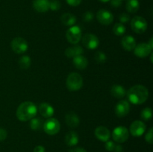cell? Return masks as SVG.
<instances>
[{
    "label": "cell",
    "mask_w": 153,
    "mask_h": 152,
    "mask_svg": "<svg viewBox=\"0 0 153 152\" xmlns=\"http://www.w3.org/2000/svg\"><path fill=\"white\" fill-rule=\"evenodd\" d=\"M140 117L143 120L149 121L152 117V110L150 107H146L140 112Z\"/></svg>",
    "instance_id": "obj_28"
},
{
    "label": "cell",
    "mask_w": 153,
    "mask_h": 152,
    "mask_svg": "<svg viewBox=\"0 0 153 152\" xmlns=\"http://www.w3.org/2000/svg\"><path fill=\"white\" fill-rule=\"evenodd\" d=\"M96 137L102 142H107L111 138V132L107 128L104 126L97 127L94 131Z\"/></svg>",
    "instance_id": "obj_14"
},
{
    "label": "cell",
    "mask_w": 153,
    "mask_h": 152,
    "mask_svg": "<svg viewBox=\"0 0 153 152\" xmlns=\"http://www.w3.org/2000/svg\"><path fill=\"white\" fill-rule=\"evenodd\" d=\"M111 94L117 98H122L126 95V91L121 85L115 84L111 88Z\"/></svg>",
    "instance_id": "obj_22"
},
{
    "label": "cell",
    "mask_w": 153,
    "mask_h": 152,
    "mask_svg": "<svg viewBox=\"0 0 153 152\" xmlns=\"http://www.w3.org/2000/svg\"><path fill=\"white\" fill-rule=\"evenodd\" d=\"M61 2L59 0H51L49 2V9L53 11H57L61 8Z\"/></svg>",
    "instance_id": "obj_30"
},
{
    "label": "cell",
    "mask_w": 153,
    "mask_h": 152,
    "mask_svg": "<svg viewBox=\"0 0 153 152\" xmlns=\"http://www.w3.org/2000/svg\"><path fill=\"white\" fill-rule=\"evenodd\" d=\"M7 131H6L4 129H3V128H0V142L5 139L7 138Z\"/></svg>",
    "instance_id": "obj_36"
},
{
    "label": "cell",
    "mask_w": 153,
    "mask_h": 152,
    "mask_svg": "<svg viewBox=\"0 0 153 152\" xmlns=\"http://www.w3.org/2000/svg\"><path fill=\"white\" fill-rule=\"evenodd\" d=\"M126 7L127 11L131 13H134L140 8V3L138 0H128Z\"/></svg>",
    "instance_id": "obj_24"
},
{
    "label": "cell",
    "mask_w": 153,
    "mask_h": 152,
    "mask_svg": "<svg viewBox=\"0 0 153 152\" xmlns=\"http://www.w3.org/2000/svg\"><path fill=\"white\" fill-rule=\"evenodd\" d=\"M150 60H151V62L152 63V58H153V55H152V52H151V54H150Z\"/></svg>",
    "instance_id": "obj_43"
},
{
    "label": "cell",
    "mask_w": 153,
    "mask_h": 152,
    "mask_svg": "<svg viewBox=\"0 0 153 152\" xmlns=\"http://www.w3.org/2000/svg\"><path fill=\"white\" fill-rule=\"evenodd\" d=\"M123 148L120 145H115L114 148L113 152H123Z\"/></svg>",
    "instance_id": "obj_38"
},
{
    "label": "cell",
    "mask_w": 153,
    "mask_h": 152,
    "mask_svg": "<svg viewBox=\"0 0 153 152\" xmlns=\"http://www.w3.org/2000/svg\"><path fill=\"white\" fill-rule=\"evenodd\" d=\"M66 84L69 90L78 91L83 86V78L79 73L72 72L67 77Z\"/></svg>",
    "instance_id": "obj_3"
},
{
    "label": "cell",
    "mask_w": 153,
    "mask_h": 152,
    "mask_svg": "<svg viewBox=\"0 0 153 152\" xmlns=\"http://www.w3.org/2000/svg\"><path fill=\"white\" fill-rule=\"evenodd\" d=\"M146 125L141 121H134L130 126V133L133 137H139L144 134L146 131Z\"/></svg>",
    "instance_id": "obj_12"
},
{
    "label": "cell",
    "mask_w": 153,
    "mask_h": 152,
    "mask_svg": "<svg viewBox=\"0 0 153 152\" xmlns=\"http://www.w3.org/2000/svg\"><path fill=\"white\" fill-rule=\"evenodd\" d=\"M65 55L69 58H73L79 55H82L84 53V49L79 45L75 44L74 46L68 47L65 50Z\"/></svg>",
    "instance_id": "obj_18"
},
{
    "label": "cell",
    "mask_w": 153,
    "mask_h": 152,
    "mask_svg": "<svg viewBox=\"0 0 153 152\" xmlns=\"http://www.w3.org/2000/svg\"><path fill=\"white\" fill-rule=\"evenodd\" d=\"M70 152H87L85 150L84 148L80 147H77V148H74L71 149L70 151Z\"/></svg>",
    "instance_id": "obj_40"
},
{
    "label": "cell",
    "mask_w": 153,
    "mask_h": 152,
    "mask_svg": "<svg viewBox=\"0 0 153 152\" xmlns=\"http://www.w3.org/2000/svg\"><path fill=\"white\" fill-rule=\"evenodd\" d=\"M18 64H19V66L21 69L26 70L31 66V60L29 56H28V55H24V56L21 57L19 58V61H18Z\"/></svg>",
    "instance_id": "obj_25"
},
{
    "label": "cell",
    "mask_w": 153,
    "mask_h": 152,
    "mask_svg": "<svg viewBox=\"0 0 153 152\" xmlns=\"http://www.w3.org/2000/svg\"><path fill=\"white\" fill-rule=\"evenodd\" d=\"M100 1H102V2H108V1H110L111 0H99Z\"/></svg>",
    "instance_id": "obj_42"
},
{
    "label": "cell",
    "mask_w": 153,
    "mask_h": 152,
    "mask_svg": "<svg viewBox=\"0 0 153 152\" xmlns=\"http://www.w3.org/2000/svg\"><path fill=\"white\" fill-rule=\"evenodd\" d=\"M11 49L15 53L22 54L28 50V45L26 40L22 37H15L10 43Z\"/></svg>",
    "instance_id": "obj_8"
},
{
    "label": "cell",
    "mask_w": 153,
    "mask_h": 152,
    "mask_svg": "<svg viewBox=\"0 0 153 152\" xmlns=\"http://www.w3.org/2000/svg\"><path fill=\"white\" fill-rule=\"evenodd\" d=\"M121 45L125 50L131 52V51L134 50L136 46L135 39L132 36H125L123 37L122 40H121Z\"/></svg>",
    "instance_id": "obj_19"
},
{
    "label": "cell",
    "mask_w": 153,
    "mask_h": 152,
    "mask_svg": "<svg viewBox=\"0 0 153 152\" xmlns=\"http://www.w3.org/2000/svg\"><path fill=\"white\" fill-rule=\"evenodd\" d=\"M82 0H66L67 4L70 6H73V7H76V6H79L81 4Z\"/></svg>",
    "instance_id": "obj_35"
},
{
    "label": "cell",
    "mask_w": 153,
    "mask_h": 152,
    "mask_svg": "<svg viewBox=\"0 0 153 152\" xmlns=\"http://www.w3.org/2000/svg\"><path fill=\"white\" fill-rule=\"evenodd\" d=\"M34 152H45V148L42 145H37L34 148Z\"/></svg>",
    "instance_id": "obj_39"
},
{
    "label": "cell",
    "mask_w": 153,
    "mask_h": 152,
    "mask_svg": "<svg viewBox=\"0 0 153 152\" xmlns=\"http://www.w3.org/2000/svg\"><path fill=\"white\" fill-rule=\"evenodd\" d=\"M147 22L143 17L136 16L131 20V29L137 34H143L147 29Z\"/></svg>",
    "instance_id": "obj_4"
},
{
    "label": "cell",
    "mask_w": 153,
    "mask_h": 152,
    "mask_svg": "<svg viewBox=\"0 0 153 152\" xmlns=\"http://www.w3.org/2000/svg\"><path fill=\"white\" fill-rule=\"evenodd\" d=\"M152 49L149 46L147 43H140L135 46L134 49V54L138 58H146L152 52Z\"/></svg>",
    "instance_id": "obj_13"
},
{
    "label": "cell",
    "mask_w": 153,
    "mask_h": 152,
    "mask_svg": "<svg viewBox=\"0 0 153 152\" xmlns=\"http://www.w3.org/2000/svg\"><path fill=\"white\" fill-rule=\"evenodd\" d=\"M82 44L89 49H95L100 44L98 37L93 34H87L82 37Z\"/></svg>",
    "instance_id": "obj_10"
},
{
    "label": "cell",
    "mask_w": 153,
    "mask_h": 152,
    "mask_svg": "<svg viewBox=\"0 0 153 152\" xmlns=\"http://www.w3.org/2000/svg\"><path fill=\"white\" fill-rule=\"evenodd\" d=\"M97 20L102 25H108L112 23L114 20V16L110 11L105 9H101L97 13Z\"/></svg>",
    "instance_id": "obj_11"
},
{
    "label": "cell",
    "mask_w": 153,
    "mask_h": 152,
    "mask_svg": "<svg viewBox=\"0 0 153 152\" xmlns=\"http://www.w3.org/2000/svg\"><path fill=\"white\" fill-rule=\"evenodd\" d=\"M73 63L74 66L76 69L80 70H83L86 69V67L88 65V61L87 58L83 55H79L75 58H73Z\"/></svg>",
    "instance_id": "obj_21"
},
{
    "label": "cell",
    "mask_w": 153,
    "mask_h": 152,
    "mask_svg": "<svg viewBox=\"0 0 153 152\" xmlns=\"http://www.w3.org/2000/svg\"><path fill=\"white\" fill-rule=\"evenodd\" d=\"M145 140L146 142L149 143V144H152L153 143V129L150 128L147 133H146V136H145Z\"/></svg>",
    "instance_id": "obj_32"
},
{
    "label": "cell",
    "mask_w": 153,
    "mask_h": 152,
    "mask_svg": "<svg viewBox=\"0 0 153 152\" xmlns=\"http://www.w3.org/2000/svg\"><path fill=\"white\" fill-rule=\"evenodd\" d=\"M43 130L49 135H55L61 129V125L59 121L54 118H49L43 123Z\"/></svg>",
    "instance_id": "obj_5"
},
{
    "label": "cell",
    "mask_w": 153,
    "mask_h": 152,
    "mask_svg": "<svg viewBox=\"0 0 153 152\" xmlns=\"http://www.w3.org/2000/svg\"><path fill=\"white\" fill-rule=\"evenodd\" d=\"M94 15L91 11H86L83 14V19L85 22H89L94 19Z\"/></svg>",
    "instance_id": "obj_31"
},
{
    "label": "cell",
    "mask_w": 153,
    "mask_h": 152,
    "mask_svg": "<svg viewBox=\"0 0 153 152\" xmlns=\"http://www.w3.org/2000/svg\"><path fill=\"white\" fill-rule=\"evenodd\" d=\"M61 22L67 26H73L76 22V17L75 15L70 13H66L63 14L61 17Z\"/></svg>",
    "instance_id": "obj_23"
},
{
    "label": "cell",
    "mask_w": 153,
    "mask_h": 152,
    "mask_svg": "<svg viewBox=\"0 0 153 152\" xmlns=\"http://www.w3.org/2000/svg\"><path fill=\"white\" fill-rule=\"evenodd\" d=\"M115 145L116 144H115L113 141H110V140H108V141L105 142V149L108 151H113Z\"/></svg>",
    "instance_id": "obj_34"
},
{
    "label": "cell",
    "mask_w": 153,
    "mask_h": 152,
    "mask_svg": "<svg viewBox=\"0 0 153 152\" xmlns=\"http://www.w3.org/2000/svg\"><path fill=\"white\" fill-rule=\"evenodd\" d=\"M79 141V135L76 131H69L65 136V142L68 146L73 147L76 145Z\"/></svg>",
    "instance_id": "obj_20"
},
{
    "label": "cell",
    "mask_w": 153,
    "mask_h": 152,
    "mask_svg": "<svg viewBox=\"0 0 153 152\" xmlns=\"http://www.w3.org/2000/svg\"><path fill=\"white\" fill-rule=\"evenodd\" d=\"M127 98L134 104H141L146 102L149 97L147 88L143 85H135L128 89L126 93Z\"/></svg>",
    "instance_id": "obj_1"
},
{
    "label": "cell",
    "mask_w": 153,
    "mask_h": 152,
    "mask_svg": "<svg viewBox=\"0 0 153 152\" xmlns=\"http://www.w3.org/2000/svg\"><path fill=\"white\" fill-rule=\"evenodd\" d=\"M94 59L97 61V63L102 64L104 63L106 61V60H107V56H106L105 54L103 53L102 52H96L95 55H94Z\"/></svg>",
    "instance_id": "obj_29"
},
{
    "label": "cell",
    "mask_w": 153,
    "mask_h": 152,
    "mask_svg": "<svg viewBox=\"0 0 153 152\" xmlns=\"http://www.w3.org/2000/svg\"><path fill=\"white\" fill-rule=\"evenodd\" d=\"M129 137L128 130L124 126L117 127L112 132V138L117 143H123L127 141Z\"/></svg>",
    "instance_id": "obj_6"
},
{
    "label": "cell",
    "mask_w": 153,
    "mask_h": 152,
    "mask_svg": "<svg viewBox=\"0 0 153 152\" xmlns=\"http://www.w3.org/2000/svg\"><path fill=\"white\" fill-rule=\"evenodd\" d=\"M38 111L43 117L49 119L54 114V108L48 103H42L38 107Z\"/></svg>",
    "instance_id": "obj_16"
},
{
    "label": "cell",
    "mask_w": 153,
    "mask_h": 152,
    "mask_svg": "<svg viewBox=\"0 0 153 152\" xmlns=\"http://www.w3.org/2000/svg\"><path fill=\"white\" fill-rule=\"evenodd\" d=\"M147 44L149 45V46L151 48V49H153V38L152 37L150 39V40H149V42L147 43Z\"/></svg>",
    "instance_id": "obj_41"
},
{
    "label": "cell",
    "mask_w": 153,
    "mask_h": 152,
    "mask_svg": "<svg viewBox=\"0 0 153 152\" xmlns=\"http://www.w3.org/2000/svg\"><path fill=\"white\" fill-rule=\"evenodd\" d=\"M119 19H120V23H122V24L127 23V22H129L130 16L128 13H123L120 15Z\"/></svg>",
    "instance_id": "obj_33"
},
{
    "label": "cell",
    "mask_w": 153,
    "mask_h": 152,
    "mask_svg": "<svg viewBox=\"0 0 153 152\" xmlns=\"http://www.w3.org/2000/svg\"><path fill=\"white\" fill-rule=\"evenodd\" d=\"M43 126V122L42 119H39V118L34 117L33 119H31V122H30V128L33 131H39L41 129L42 127Z\"/></svg>",
    "instance_id": "obj_26"
},
{
    "label": "cell",
    "mask_w": 153,
    "mask_h": 152,
    "mask_svg": "<svg viewBox=\"0 0 153 152\" xmlns=\"http://www.w3.org/2000/svg\"><path fill=\"white\" fill-rule=\"evenodd\" d=\"M65 121L67 125L72 128H77L80 123V119L78 115L74 112H69L65 116Z\"/></svg>",
    "instance_id": "obj_17"
},
{
    "label": "cell",
    "mask_w": 153,
    "mask_h": 152,
    "mask_svg": "<svg viewBox=\"0 0 153 152\" xmlns=\"http://www.w3.org/2000/svg\"><path fill=\"white\" fill-rule=\"evenodd\" d=\"M113 32L117 36H122L126 33V27L122 23H116L113 27Z\"/></svg>",
    "instance_id": "obj_27"
},
{
    "label": "cell",
    "mask_w": 153,
    "mask_h": 152,
    "mask_svg": "<svg viewBox=\"0 0 153 152\" xmlns=\"http://www.w3.org/2000/svg\"><path fill=\"white\" fill-rule=\"evenodd\" d=\"M123 0H111V5L114 7H119L121 6Z\"/></svg>",
    "instance_id": "obj_37"
},
{
    "label": "cell",
    "mask_w": 153,
    "mask_h": 152,
    "mask_svg": "<svg viewBox=\"0 0 153 152\" xmlns=\"http://www.w3.org/2000/svg\"><path fill=\"white\" fill-rule=\"evenodd\" d=\"M49 0H34L33 7L39 13H45L49 10Z\"/></svg>",
    "instance_id": "obj_15"
},
{
    "label": "cell",
    "mask_w": 153,
    "mask_h": 152,
    "mask_svg": "<svg viewBox=\"0 0 153 152\" xmlns=\"http://www.w3.org/2000/svg\"><path fill=\"white\" fill-rule=\"evenodd\" d=\"M130 110V104L126 100H120L115 107V114L117 117L123 118L128 114Z\"/></svg>",
    "instance_id": "obj_9"
},
{
    "label": "cell",
    "mask_w": 153,
    "mask_h": 152,
    "mask_svg": "<svg viewBox=\"0 0 153 152\" xmlns=\"http://www.w3.org/2000/svg\"><path fill=\"white\" fill-rule=\"evenodd\" d=\"M37 113V108L34 103L31 101H25L19 104L16 110V115L17 119L22 122L31 120Z\"/></svg>",
    "instance_id": "obj_2"
},
{
    "label": "cell",
    "mask_w": 153,
    "mask_h": 152,
    "mask_svg": "<svg viewBox=\"0 0 153 152\" xmlns=\"http://www.w3.org/2000/svg\"><path fill=\"white\" fill-rule=\"evenodd\" d=\"M68 42L72 44H77L82 39V30L78 25H73L67 30L66 33Z\"/></svg>",
    "instance_id": "obj_7"
}]
</instances>
